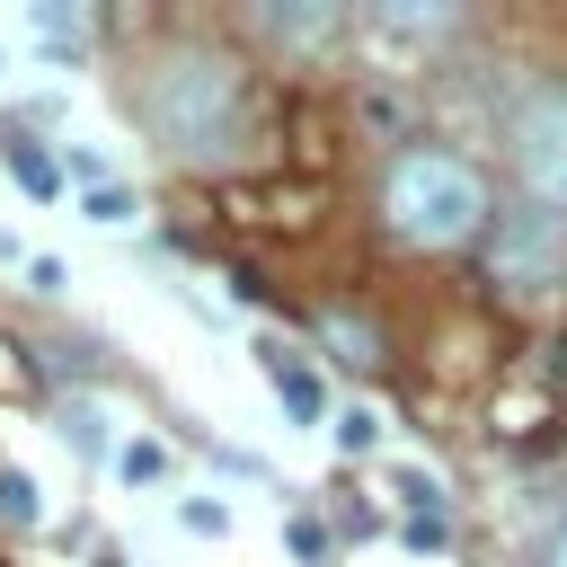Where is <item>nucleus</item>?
<instances>
[{"label": "nucleus", "instance_id": "obj_12", "mask_svg": "<svg viewBox=\"0 0 567 567\" xmlns=\"http://www.w3.org/2000/svg\"><path fill=\"white\" fill-rule=\"evenodd\" d=\"M0 514H9L18 532H27L35 514H44V505H35V478H27V470H9V461H0Z\"/></svg>", "mask_w": 567, "mask_h": 567}, {"label": "nucleus", "instance_id": "obj_4", "mask_svg": "<svg viewBox=\"0 0 567 567\" xmlns=\"http://www.w3.org/2000/svg\"><path fill=\"white\" fill-rule=\"evenodd\" d=\"M505 151H514V177H523V204L558 213L567 221V89H532L505 124Z\"/></svg>", "mask_w": 567, "mask_h": 567}, {"label": "nucleus", "instance_id": "obj_11", "mask_svg": "<svg viewBox=\"0 0 567 567\" xmlns=\"http://www.w3.org/2000/svg\"><path fill=\"white\" fill-rule=\"evenodd\" d=\"M35 35H44V53H80L89 44V9H35Z\"/></svg>", "mask_w": 567, "mask_h": 567}, {"label": "nucleus", "instance_id": "obj_9", "mask_svg": "<svg viewBox=\"0 0 567 567\" xmlns=\"http://www.w3.org/2000/svg\"><path fill=\"white\" fill-rule=\"evenodd\" d=\"M0 151H9V177H18V186H27V195H53V186H62V168H53V159H44V151H35V142H18V133H9V142H0Z\"/></svg>", "mask_w": 567, "mask_h": 567}, {"label": "nucleus", "instance_id": "obj_17", "mask_svg": "<svg viewBox=\"0 0 567 567\" xmlns=\"http://www.w3.org/2000/svg\"><path fill=\"white\" fill-rule=\"evenodd\" d=\"M89 221H133V195L106 177V186H89Z\"/></svg>", "mask_w": 567, "mask_h": 567}, {"label": "nucleus", "instance_id": "obj_8", "mask_svg": "<svg viewBox=\"0 0 567 567\" xmlns=\"http://www.w3.org/2000/svg\"><path fill=\"white\" fill-rule=\"evenodd\" d=\"M319 337H328V346H337L354 372H372V363H381V337H372L363 319H346V310H319Z\"/></svg>", "mask_w": 567, "mask_h": 567}, {"label": "nucleus", "instance_id": "obj_13", "mask_svg": "<svg viewBox=\"0 0 567 567\" xmlns=\"http://www.w3.org/2000/svg\"><path fill=\"white\" fill-rule=\"evenodd\" d=\"M284 540H292V558H301V567H328V558H337V549H328V532H319L310 514H292V523H284Z\"/></svg>", "mask_w": 567, "mask_h": 567}, {"label": "nucleus", "instance_id": "obj_1", "mask_svg": "<svg viewBox=\"0 0 567 567\" xmlns=\"http://www.w3.org/2000/svg\"><path fill=\"white\" fill-rule=\"evenodd\" d=\"M142 115L151 133L168 142V159L186 168H248L257 142H266V106H257V80L230 62V53H204V44H177L151 62L142 80Z\"/></svg>", "mask_w": 567, "mask_h": 567}, {"label": "nucleus", "instance_id": "obj_2", "mask_svg": "<svg viewBox=\"0 0 567 567\" xmlns=\"http://www.w3.org/2000/svg\"><path fill=\"white\" fill-rule=\"evenodd\" d=\"M487 221H496V195H487L478 159L425 142V151H399V159L381 168V230H390L399 248H425V257L478 248Z\"/></svg>", "mask_w": 567, "mask_h": 567}, {"label": "nucleus", "instance_id": "obj_16", "mask_svg": "<svg viewBox=\"0 0 567 567\" xmlns=\"http://www.w3.org/2000/svg\"><path fill=\"white\" fill-rule=\"evenodd\" d=\"M177 523H186V532H204V540H221V532H230V514H221L213 496H186V505H177Z\"/></svg>", "mask_w": 567, "mask_h": 567}, {"label": "nucleus", "instance_id": "obj_14", "mask_svg": "<svg viewBox=\"0 0 567 567\" xmlns=\"http://www.w3.org/2000/svg\"><path fill=\"white\" fill-rule=\"evenodd\" d=\"M337 443H346V452H372V443H381V416H372V408H346V416H337Z\"/></svg>", "mask_w": 567, "mask_h": 567}, {"label": "nucleus", "instance_id": "obj_15", "mask_svg": "<svg viewBox=\"0 0 567 567\" xmlns=\"http://www.w3.org/2000/svg\"><path fill=\"white\" fill-rule=\"evenodd\" d=\"M115 470L142 487V478H159V470H168V452H159V443H124V452H115Z\"/></svg>", "mask_w": 567, "mask_h": 567}, {"label": "nucleus", "instance_id": "obj_18", "mask_svg": "<svg viewBox=\"0 0 567 567\" xmlns=\"http://www.w3.org/2000/svg\"><path fill=\"white\" fill-rule=\"evenodd\" d=\"M80 452H106V425H97V408H71V425H62Z\"/></svg>", "mask_w": 567, "mask_h": 567}, {"label": "nucleus", "instance_id": "obj_7", "mask_svg": "<svg viewBox=\"0 0 567 567\" xmlns=\"http://www.w3.org/2000/svg\"><path fill=\"white\" fill-rule=\"evenodd\" d=\"M452 27H461V9H372V35H399V44H434Z\"/></svg>", "mask_w": 567, "mask_h": 567}, {"label": "nucleus", "instance_id": "obj_5", "mask_svg": "<svg viewBox=\"0 0 567 567\" xmlns=\"http://www.w3.org/2000/svg\"><path fill=\"white\" fill-rule=\"evenodd\" d=\"M346 27H354V18H346L337 0H266V9H257V35H275L284 53H310V62L337 53Z\"/></svg>", "mask_w": 567, "mask_h": 567}, {"label": "nucleus", "instance_id": "obj_6", "mask_svg": "<svg viewBox=\"0 0 567 567\" xmlns=\"http://www.w3.org/2000/svg\"><path fill=\"white\" fill-rule=\"evenodd\" d=\"M257 363H266L275 399H284V408H292L301 425H319V416H328V390H319V372H310V363H301V354H292L284 337H266V346H257Z\"/></svg>", "mask_w": 567, "mask_h": 567}, {"label": "nucleus", "instance_id": "obj_19", "mask_svg": "<svg viewBox=\"0 0 567 567\" xmlns=\"http://www.w3.org/2000/svg\"><path fill=\"white\" fill-rule=\"evenodd\" d=\"M532 567H567V523H558V532L540 540V558H532Z\"/></svg>", "mask_w": 567, "mask_h": 567}, {"label": "nucleus", "instance_id": "obj_10", "mask_svg": "<svg viewBox=\"0 0 567 567\" xmlns=\"http://www.w3.org/2000/svg\"><path fill=\"white\" fill-rule=\"evenodd\" d=\"M390 496L408 505V523H443V487L425 470H390Z\"/></svg>", "mask_w": 567, "mask_h": 567}, {"label": "nucleus", "instance_id": "obj_3", "mask_svg": "<svg viewBox=\"0 0 567 567\" xmlns=\"http://www.w3.org/2000/svg\"><path fill=\"white\" fill-rule=\"evenodd\" d=\"M478 248H487V284H505V292H558L567 284V221L540 204L496 213Z\"/></svg>", "mask_w": 567, "mask_h": 567}]
</instances>
